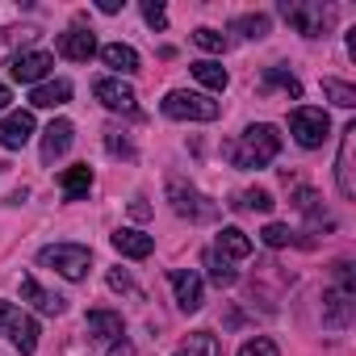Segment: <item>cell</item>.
Returning a JSON list of instances; mask_svg holds the SVG:
<instances>
[{"mask_svg": "<svg viewBox=\"0 0 356 356\" xmlns=\"http://www.w3.org/2000/svg\"><path fill=\"white\" fill-rule=\"evenodd\" d=\"M105 147H109V155H134V147H130L118 130H105Z\"/></svg>", "mask_w": 356, "mask_h": 356, "instance_id": "cell-34", "label": "cell"}, {"mask_svg": "<svg viewBox=\"0 0 356 356\" xmlns=\"http://www.w3.org/2000/svg\"><path fill=\"white\" fill-rule=\"evenodd\" d=\"M0 335H5L22 356H34L38 352V318L30 314V310H22V306H13V302H0Z\"/></svg>", "mask_w": 356, "mask_h": 356, "instance_id": "cell-3", "label": "cell"}, {"mask_svg": "<svg viewBox=\"0 0 356 356\" xmlns=\"http://www.w3.org/2000/svg\"><path fill=\"white\" fill-rule=\"evenodd\" d=\"M101 63L122 80V76H134L138 72V51L126 47V42H109V47H101Z\"/></svg>", "mask_w": 356, "mask_h": 356, "instance_id": "cell-17", "label": "cell"}, {"mask_svg": "<svg viewBox=\"0 0 356 356\" xmlns=\"http://www.w3.org/2000/svg\"><path fill=\"white\" fill-rule=\"evenodd\" d=\"M159 109H163V118H172V122H214V118L222 113L218 101H210L206 92H189V88H172V92L159 101Z\"/></svg>", "mask_w": 356, "mask_h": 356, "instance_id": "cell-2", "label": "cell"}, {"mask_svg": "<svg viewBox=\"0 0 356 356\" xmlns=\"http://www.w3.org/2000/svg\"><path fill=\"white\" fill-rule=\"evenodd\" d=\"M113 248H118L126 260H147V256L155 252V239H151V235H143V231L122 227V231H113Z\"/></svg>", "mask_w": 356, "mask_h": 356, "instance_id": "cell-19", "label": "cell"}, {"mask_svg": "<svg viewBox=\"0 0 356 356\" xmlns=\"http://www.w3.org/2000/svg\"><path fill=\"white\" fill-rule=\"evenodd\" d=\"M202 264H206V277L218 285V289H231L235 281H239V273H235V264L218 252V248H206V256H202Z\"/></svg>", "mask_w": 356, "mask_h": 356, "instance_id": "cell-20", "label": "cell"}, {"mask_svg": "<svg viewBox=\"0 0 356 356\" xmlns=\"http://www.w3.org/2000/svg\"><path fill=\"white\" fill-rule=\"evenodd\" d=\"M72 138H76V126H72L67 118H55V122L42 130V163H55L59 155H67Z\"/></svg>", "mask_w": 356, "mask_h": 356, "instance_id": "cell-15", "label": "cell"}, {"mask_svg": "<svg viewBox=\"0 0 356 356\" xmlns=\"http://www.w3.org/2000/svg\"><path fill=\"white\" fill-rule=\"evenodd\" d=\"M281 17L302 34V38H327L331 30V5H318V0H285L281 5Z\"/></svg>", "mask_w": 356, "mask_h": 356, "instance_id": "cell-4", "label": "cell"}, {"mask_svg": "<svg viewBox=\"0 0 356 356\" xmlns=\"http://www.w3.org/2000/svg\"><path fill=\"white\" fill-rule=\"evenodd\" d=\"M55 47H59V55H63V59H72V63H88V59L97 55V38H92V30H84V26L63 30Z\"/></svg>", "mask_w": 356, "mask_h": 356, "instance_id": "cell-12", "label": "cell"}, {"mask_svg": "<svg viewBox=\"0 0 356 356\" xmlns=\"http://www.w3.org/2000/svg\"><path fill=\"white\" fill-rule=\"evenodd\" d=\"M34 26H5L0 30V59H13V55H22L26 51V42H34Z\"/></svg>", "mask_w": 356, "mask_h": 356, "instance_id": "cell-22", "label": "cell"}, {"mask_svg": "<svg viewBox=\"0 0 356 356\" xmlns=\"http://www.w3.org/2000/svg\"><path fill=\"white\" fill-rule=\"evenodd\" d=\"M92 97H97L105 109H113V113H134V109H138V97H134V88H130L126 80H118V76H105V80H97V84H92Z\"/></svg>", "mask_w": 356, "mask_h": 356, "instance_id": "cell-7", "label": "cell"}, {"mask_svg": "<svg viewBox=\"0 0 356 356\" xmlns=\"http://www.w3.org/2000/svg\"><path fill=\"white\" fill-rule=\"evenodd\" d=\"M277 155H281V134H277V126H268V122H252V126L235 138V147H231V163L243 168V172L268 168Z\"/></svg>", "mask_w": 356, "mask_h": 356, "instance_id": "cell-1", "label": "cell"}, {"mask_svg": "<svg viewBox=\"0 0 356 356\" xmlns=\"http://www.w3.org/2000/svg\"><path fill=\"white\" fill-rule=\"evenodd\" d=\"M327 130H331V118H327V109L298 105V109L289 113V134H293V143H298V147H306V151L323 147V143H327Z\"/></svg>", "mask_w": 356, "mask_h": 356, "instance_id": "cell-6", "label": "cell"}, {"mask_svg": "<svg viewBox=\"0 0 356 356\" xmlns=\"http://www.w3.org/2000/svg\"><path fill=\"white\" fill-rule=\"evenodd\" d=\"M239 356H281V352H277V343H273L268 335H256V339H248V343L239 348Z\"/></svg>", "mask_w": 356, "mask_h": 356, "instance_id": "cell-33", "label": "cell"}, {"mask_svg": "<svg viewBox=\"0 0 356 356\" xmlns=\"http://www.w3.org/2000/svg\"><path fill=\"white\" fill-rule=\"evenodd\" d=\"M193 42H197L202 51H210V55H222V51H227V34H218V30H210V26L193 30Z\"/></svg>", "mask_w": 356, "mask_h": 356, "instance_id": "cell-29", "label": "cell"}, {"mask_svg": "<svg viewBox=\"0 0 356 356\" xmlns=\"http://www.w3.org/2000/svg\"><path fill=\"white\" fill-rule=\"evenodd\" d=\"M260 239H264V248H289V243H293V231L281 227V222H268V227L260 231Z\"/></svg>", "mask_w": 356, "mask_h": 356, "instance_id": "cell-31", "label": "cell"}, {"mask_svg": "<svg viewBox=\"0 0 356 356\" xmlns=\"http://www.w3.org/2000/svg\"><path fill=\"white\" fill-rule=\"evenodd\" d=\"M168 202L181 218H206L210 214V206H202V193L185 181H168Z\"/></svg>", "mask_w": 356, "mask_h": 356, "instance_id": "cell-14", "label": "cell"}, {"mask_svg": "<svg viewBox=\"0 0 356 356\" xmlns=\"http://www.w3.org/2000/svg\"><path fill=\"white\" fill-rule=\"evenodd\" d=\"M323 97H327L331 105H339V109H352V105H356V88L343 84V80H335V76L323 80Z\"/></svg>", "mask_w": 356, "mask_h": 356, "instance_id": "cell-27", "label": "cell"}, {"mask_svg": "<svg viewBox=\"0 0 356 356\" xmlns=\"http://www.w3.org/2000/svg\"><path fill=\"white\" fill-rule=\"evenodd\" d=\"M218 352H222V348H218V335H214V331H193L172 356H218Z\"/></svg>", "mask_w": 356, "mask_h": 356, "instance_id": "cell-24", "label": "cell"}, {"mask_svg": "<svg viewBox=\"0 0 356 356\" xmlns=\"http://www.w3.org/2000/svg\"><path fill=\"white\" fill-rule=\"evenodd\" d=\"M9 101H13V92H9L5 84H0V113H5V109H9Z\"/></svg>", "mask_w": 356, "mask_h": 356, "instance_id": "cell-37", "label": "cell"}, {"mask_svg": "<svg viewBox=\"0 0 356 356\" xmlns=\"http://www.w3.org/2000/svg\"><path fill=\"white\" fill-rule=\"evenodd\" d=\"M51 67H55V55H51V51H22V55L9 59V72H13V80H22V84H42Z\"/></svg>", "mask_w": 356, "mask_h": 356, "instance_id": "cell-8", "label": "cell"}, {"mask_svg": "<svg viewBox=\"0 0 356 356\" xmlns=\"http://www.w3.org/2000/svg\"><path fill=\"white\" fill-rule=\"evenodd\" d=\"M22 302H30L38 314H63V310H67V298L42 289L38 277H30V273H22Z\"/></svg>", "mask_w": 356, "mask_h": 356, "instance_id": "cell-13", "label": "cell"}, {"mask_svg": "<svg viewBox=\"0 0 356 356\" xmlns=\"http://www.w3.org/2000/svg\"><path fill=\"white\" fill-rule=\"evenodd\" d=\"M352 147H356V126H343V138H339V155H335V185H339V197H356V176H352Z\"/></svg>", "mask_w": 356, "mask_h": 356, "instance_id": "cell-11", "label": "cell"}, {"mask_svg": "<svg viewBox=\"0 0 356 356\" xmlns=\"http://www.w3.org/2000/svg\"><path fill=\"white\" fill-rule=\"evenodd\" d=\"M143 22L151 30H168V9L159 5V0H143Z\"/></svg>", "mask_w": 356, "mask_h": 356, "instance_id": "cell-32", "label": "cell"}, {"mask_svg": "<svg viewBox=\"0 0 356 356\" xmlns=\"http://www.w3.org/2000/svg\"><path fill=\"white\" fill-rule=\"evenodd\" d=\"M264 84H268V88H281V92H285V97H293V101L302 97L298 76H293V72H285V67H268V72H264Z\"/></svg>", "mask_w": 356, "mask_h": 356, "instance_id": "cell-28", "label": "cell"}, {"mask_svg": "<svg viewBox=\"0 0 356 356\" xmlns=\"http://www.w3.org/2000/svg\"><path fill=\"white\" fill-rule=\"evenodd\" d=\"M172 293H176V306H181L185 314H193V310H202V302H206V285H202V277L193 273V268H176L172 277Z\"/></svg>", "mask_w": 356, "mask_h": 356, "instance_id": "cell-9", "label": "cell"}, {"mask_svg": "<svg viewBox=\"0 0 356 356\" xmlns=\"http://www.w3.org/2000/svg\"><path fill=\"white\" fill-rule=\"evenodd\" d=\"M109 289H118V293H134V281H130V273L113 268V273H109Z\"/></svg>", "mask_w": 356, "mask_h": 356, "instance_id": "cell-35", "label": "cell"}, {"mask_svg": "<svg viewBox=\"0 0 356 356\" xmlns=\"http://www.w3.org/2000/svg\"><path fill=\"white\" fill-rule=\"evenodd\" d=\"M38 264L42 268H55L67 281H84L88 277V264H92V252L84 243H47L38 252Z\"/></svg>", "mask_w": 356, "mask_h": 356, "instance_id": "cell-5", "label": "cell"}, {"mask_svg": "<svg viewBox=\"0 0 356 356\" xmlns=\"http://www.w3.org/2000/svg\"><path fill=\"white\" fill-rule=\"evenodd\" d=\"M34 138V113L30 109H13L0 118V147L5 151H22Z\"/></svg>", "mask_w": 356, "mask_h": 356, "instance_id": "cell-10", "label": "cell"}, {"mask_svg": "<svg viewBox=\"0 0 356 356\" xmlns=\"http://www.w3.org/2000/svg\"><path fill=\"white\" fill-rule=\"evenodd\" d=\"M97 9H101V13H109V17H113V13H118V9H122V5H118V0H101V5H97Z\"/></svg>", "mask_w": 356, "mask_h": 356, "instance_id": "cell-36", "label": "cell"}, {"mask_svg": "<svg viewBox=\"0 0 356 356\" xmlns=\"http://www.w3.org/2000/svg\"><path fill=\"white\" fill-rule=\"evenodd\" d=\"M235 206H239V210H260V214H268V210H273V193H264V189H248V193H239Z\"/></svg>", "mask_w": 356, "mask_h": 356, "instance_id": "cell-30", "label": "cell"}, {"mask_svg": "<svg viewBox=\"0 0 356 356\" xmlns=\"http://www.w3.org/2000/svg\"><path fill=\"white\" fill-rule=\"evenodd\" d=\"M59 189H63V197H67V202H80V197H88V189H92V168H88V163H76V168H67V172L59 176Z\"/></svg>", "mask_w": 356, "mask_h": 356, "instance_id": "cell-21", "label": "cell"}, {"mask_svg": "<svg viewBox=\"0 0 356 356\" xmlns=\"http://www.w3.org/2000/svg\"><path fill=\"white\" fill-rule=\"evenodd\" d=\"M84 327H88V335H92V339H101V343H118V339H122V331H126L122 314H113V310H88Z\"/></svg>", "mask_w": 356, "mask_h": 356, "instance_id": "cell-16", "label": "cell"}, {"mask_svg": "<svg viewBox=\"0 0 356 356\" xmlns=\"http://www.w3.org/2000/svg\"><path fill=\"white\" fill-rule=\"evenodd\" d=\"M231 30L243 34V38H264V34L273 30V22H268V13H243V17L231 22Z\"/></svg>", "mask_w": 356, "mask_h": 356, "instance_id": "cell-26", "label": "cell"}, {"mask_svg": "<svg viewBox=\"0 0 356 356\" xmlns=\"http://www.w3.org/2000/svg\"><path fill=\"white\" fill-rule=\"evenodd\" d=\"M189 72H193V76H197V84H206L210 92H222V88H227V80H231V76H227V67H222V63H214V59H197V63H189Z\"/></svg>", "mask_w": 356, "mask_h": 356, "instance_id": "cell-23", "label": "cell"}, {"mask_svg": "<svg viewBox=\"0 0 356 356\" xmlns=\"http://www.w3.org/2000/svg\"><path fill=\"white\" fill-rule=\"evenodd\" d=\"M72 101V80H42V84H34V92H30V105L34 109H59V105H67Z\"/></svg>", "mask_w": 356, "mask_h": 356, "instance_id": "cell-18", "label": "cell"}, {"mask_svg": "<svg viewBox=\"0 0 356 356\" xmlns=\"http://www.w3.org/2000/svg\"><path fill=\"white\" fill-rule=\"evenodd\" d=\"M218 252H222L227 260H243V256H252V239H248L239 227H222V235H218Z\"/></svg>", "mask_w": 356, "mask_h": 356, "instance_id": "cell-25", "label": "cell"}]
</instances>
